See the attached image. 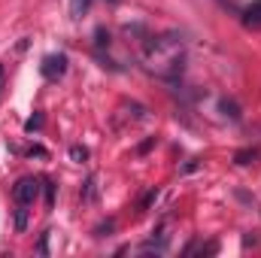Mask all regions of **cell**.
I'll use <instances>...</instances> for the list:
<instances>
[{
	"instance_id": "6da1fadb",
	"label": "cell",
	"mask_w": 261,
	"mask_h": 258,
	"mask_svg": "<svg viewBox=\"0 0 261 258\" xmlns=\"http://www.w3.org/2000/svg\"><path fill=\"white\" fill-rule=\"evenodd\" d=\"M43 189V179H37V176H21L15 186H12V197H15V203H34L37 200V194Z\"/></svg>"
},
{
	"instance_id": "7a4b0ae2",
	"label": "cell",
	"mask_w": 261,
	"mask_h": 258,
	"mask_svg": "<svg viewBox=\"0 0 261 258\" xmlns=\"http://www.w3.org/2000/svg\"><path fill=\"white\" fill-rule=\"evenodd\" d=\"M40 73L46 76V79H61L67 73V55H46L43 58V64H40Z\"/></svg>"
},
{
	"instance_id": "3957f363",
	"label": "cell",
	"mask_w": 261,
	"mask_h": 258,
	"mask_svg": "<svg viewBox=\"0 0 261 258\" xmlns=\"http://www.w3.org/2000/svg\"><path fill=\"white\" fill-rule=\"evenodd\" d=\"M243 24L252 28V31H258L261 28V0H252V3L243 9Z\"/></svg>"
},
{
	"instance_id": "277c9868",
	"label": "cell",
	"mask_w": 261,
	"mask_h": 258,
	"mask_svg": "<svg viewBox=\"0 0 261 258\" xmlns=\"http://www.w3.org/2000/svg\"><path fill=\"white\" fill-rule=\"evenodd\" d=\"M219 110H222L231 122H240V107H237L231 97H222V100H219Z\"/></svg>"
},
{
	"instance_id": "5b68a950",
	"label": "cell",
	"mask_w": 261,
	"mask_h": 258,
	"mask_svg": "<svg viewBox=\"0 0 261 258\" xmlns=\"http://www.w3.org/2000/svg\"><path fill=\"white\" fill-rule=\"evenodd\" d=\"M255 158H258V149H240V152L234 155V161H237V164H252Z\"/></svg>"
},
{
	"instance_id": "8992f818",
	"label": "cell",
	"mask_w": 261,
	"mask_h": 258,
	"mask_svg": "<svg viewBox=\"0 0 261 258\" xmlns=\"http://www.w3.org/2000/svg\"><path fill=\"white\" fill-rule=\"evenodd\" d=\"M88 6H91V0H70V12H73V18H82V15L88 12Z\"/></svg>"
},
{
	"instance_id": "52a82bcc",
	"label": "cell",
	"mask_w": 261,
	"mask_h": 258,
	"mask_svg": "<svg viewBox=\"0 0 261 258\" xmlns=\"http://www.w3.org/2000/svg\"><path fill=\"white\" fill-rule=\"evenodd\" d=\"M43 194H46V207L52 210L55 207V183L52 179H43Z\"/></svg>"
},
{
	"instance_id": "ba28073f",
	"label": "cell",
	"mask_w": 261,
	"mask_h": 258,
	"mask_svg": "<svg viewBox=\"0 0 261 258\" xmlns=\"http://www.w3.org/2000/svg\"><path fill=\"white\" fill-rule=\"evenodd\" d=\"M28 228V210H24V203H18V210H15V231H24Z\"/></svg>"
},
{
	"instance_id": "9c48e42d",
	"label": "cell",
	"mask_w": 261,
	"mask_h": 258,
	"mask_svg": "<svg viewBox=\"0 0 261 258\" xmlns=\"http://www.w3.org/2000/svg\"><path fill=\"white\" fill-rule=\"evenodd\" d=\"M94 194H97L94 176H88V179H85V189H82V200H94Z\"/></svg>"
},
{
	"instance_id": "30bf717a",
	"label": "cell",
	"mask_w": 261,
	"mask_h": 258,
	"mask_svg": "<svg viewBox=\"0 0 261 258\" xmlns=\"http://www.w3.org/2000/svg\"><path fill=\"white\" fill-rule=\"evenodd\" d=\"M70 158H73V161H79V164H82V161H85V158H88V149H85V146H70Z\"/></svg>"
},
{
	"instance_id": "8fae6325",
	"label": "cell",
	"mask_w": 261,
	"mask_h": 258,
	"mask_svg": "<svg viewBox=\"0 0 261 258\" xmlns=\"http://www.w3.org/2000/svg\"><path fill=\"white\" fill-rule=\"evenodd\" d=\"M94 37H97V40H94V46H97V49H103V46H110V34H107L103 28H97V31H94Z\"/></svg>"
},
{
	"instance_id": "7c38bea8",
	"label": "cell",
	"mask_w": 261,
	"mask_h": 258,
	"mask_svg": "<svg viewBox=\"0 0 261 258\" xmlns=\"http://www.w3.org/2000/svg\"><path fill=\"white\" fill-rule=\"evenodd\" d=\"M37 252H40V255H49V231H43V234H40V243H37Z\"/></svg>"
},
{
	"instance_id": "4fadbf2b",
	"label": "cell",
	"mask_w": 261,
	"mask_h": 258,
	"mask_svg": "<svg viewBox=\"0 0 261 258\" xmlns=\"http://www.w3.org/2000/svg\"><path fill=\"white\" fill-rule=\"evenodd\" d=\"M43 125V116H34V119H28V125H24V131H37Z\"/></svg>"
},
{
	"instance_id": "5bb4252c",
	"label": "cell",
	"mask_w": 261,
	"mask_h": 258,
	"mask_svg": "<svg viewBox=\"0 0 261 258\" xmlns=\"http://www.w3.org/2000/svg\"><path fill=\"white\" fill-rule=\"evenodd\" d=\"M3 79H6V76H3V64H0V91H3Z\"/></svg>"
},
{
	"instance_id": "9a60e30c",
	"label": "cell",
	"mask_w": 261,
	"mask_h": 258,
	"mask_svg": "<svg viewBox=\"0 0 261 258\" xmlns=\"http://www.w3.org/2000/svg\"><path fill=\"white\" fill-rule=\"evenodd\" d=\"M110 3H119V0H110Z\"/></svg>"
}]
</instances>
